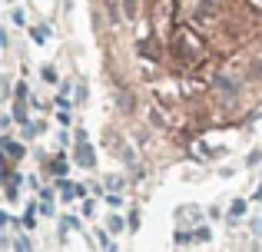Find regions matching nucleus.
<instances>
[{"label": "nucleus", "mask_w": 262, "mask_h": 252, "mask_svg": "<svg viewBox=\"0 0 262 252\" xmlns=\"http://www.w3.org/2000/svg\"><path fill=\"white\" fill-rule=\"evenodd\" d=\"M4 149H7V156H13V159H17V156L24 153V149H20V146H17L13 140H4Z\"/></svg>", "instance_id": "nucleus-2"}, {"label": "nucleus", "mask_w": 262, "mask_h": 252, "mask_svg": "<svg viewBox=\"0 0 262 252\" xmlns=\"http://www.w3.org/2000/svg\"><path fill=\"white\" fill-rule=\"evenodd\" d=\"M77 159H80V166H86V169H93V149H90V143H86V133L80 129V146H77Z\"/></svg>", "instance_id": "nucleus-1"}, {"label": "nucleus", "mask_w": 262, "mask_h": 252, "mask_svg": "<svg viewBox=\"0 0 262 252\" xmlns=\"http://www.w3.org/2000/svg\"><path fill=\"white\" fill-rule=\"evenodd\" d=\"M43 80L47 83H57V70H53V66H43Z\"/></svg>", "instance_id": "nucleus-6"}, {"label": "nucleus", "mask_w": 262, "mask_h": 252, "mask_svg": "<svg viewBox=\"0 0 262 252\" xmlns=\"http://www.w3.org/2000/svg\"><path fill=\"white\" fill-rule=\"evenodd\" d=\"M123 226H126V222H123V219H120V216H110V229H113V233H120V229H123Z\"/></svg>", "instance_id": "nucleus-5"}, {"label": "nucleus", "mask_w": 262, "mask_h": 252, "mask_svg": "<svg viewBox=\"0 0 262 252\" xmlns=\"http://www.w3.org/2000/svg\"><path fill=\"white\" fill-rule=\"evenodd\" d=\"M123 13L133 20V17H136V0H123Z\"/></svg>", "instance_id": "nucleus-3"}, {"label": "nucleus", "mask_w": 262, "mask_h": 252, "mask_svg": "<svg viewBox=\"0 0 262 252\" xmlns=\"http://www.w3.org/2000/svg\"><path fill=\"white\" fill-rule=\"evenodd\" d=\"M100 242H103V252H116L113 239H106V233H100Z\"/></svg>", "instance_id": "nucleus-4"}, {"label": "nucleus", "mask_w": 262, "mask_h": 252, "mask_svg": "<svg viewBox=\"0 0 262 252\" xmlns=\"http://www.w3.org/2000/svg\"><path fill=\"white\" fill-rule=\"evenodd\" d=\"M53 173L63 176V173H67V159H57V163H53Z\"/></svg>", "instance_id": "nucleus-7"}, {"label": "nucleus", "mask_w": 262, "mask_h": 252, "mask_svg": "<svg viewBox=\"0 0 262 252\" xmlns=\"http://www.w3.org/2000/svg\"><path fill=\"white\" fill-rule=\"evenodd\" d=\"M17 252H30V246H27V242L20 239V242H17Z\"/></svg>", "instance_id": "nucleus-8"}]
</instances>
